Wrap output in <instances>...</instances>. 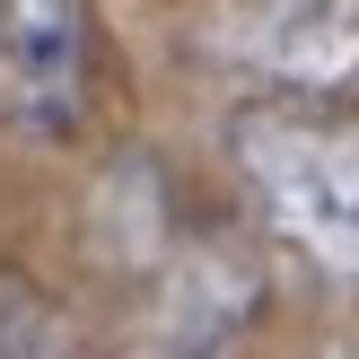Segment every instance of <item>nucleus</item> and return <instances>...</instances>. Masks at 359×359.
<instances>
[{"mask_svg":"<svg viewBox=\"0 0 359 359\" xmlns=\"http://www.w3.org/2000/svg\"><path fill=\"white\" fill-rule=\"evenodd\" d=\"M210 44L263 88H316L351 97L359 88V0H219Z\"/></svg>","mask_w":359,"mask_h":359,"instance_id":"4","label":"nucleus"},{"mask_svg":"<svg viewBox=\"0 0 359 359\" xmlns=\"http://www.w3.org/2000/svg\"><path fill=\"white\" fill-rule=\"evenodd\" d=\"M97 105V9L88 0H0V114L62 149Z\"/></svg>","mask_w":359,"mask_h":359,"instance_id":"3","label":"nucleus"},{"mask_svg":"<svg viewBox=\"0 0 359 359\" xmlns=\"http://www.w3.org/2000/svg\"><path fill=\"white\" fill-rule=\"evenodd\" d=\"M0 359H105V351L27 263H0Z\"/></svg>","mask_w":359,"mask_h":359,"instance_id":"5","label":"nucleus"},{"mask_svg":"<svg viewBox=\"0 0 359 359\" xmlns=\"http://www.w3.org/2000/svg\"><path fill=\"white\" fill-rule=\"evenodd\" d=\"M228 167L307 272L359 290V105L316 88H263L228 114Z\"/></svg>","mask_w":359,"mask_h":359,"instance_id":"1","label":"nucleus"},{"mask_svg":"<svg viewBox=\"0 0 359 359\" xmlns=\"http://www.w3.org/2000/svg\"><path fill=\"white\" fill-rule=\"evenodd\" d=\"M123 184H132V219H105V245L123 255L140 298V333H149V359H219L255 325L263 307V272L237 237L219 228H193L175 210V193L158 184V158H123Z\"/></svg>","mask_w":359,"mask_h":359,"instance_id":"2","label":"nucleus"}]
</instances>
